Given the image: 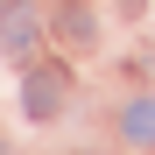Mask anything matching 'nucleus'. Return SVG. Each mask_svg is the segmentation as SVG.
Returning <instances> with one entry per match:
<instances>
[{"mask_svg":"<svg viewBox=\"0 0 155 155\" xmlns=\"http://www.w3.org/2000/svg\"><path fill=\"white\" fill-rule=\"evenodd\" d=\"M21 113L28 120H57L64 113V71H28L21 78Z\"/></svg>","mask_w":155,"mask_h":155,"instance_id":"f257e3e1","label":"nucleus"},{"mask_svg":"<svg viewBox=\"0 0 155 155\" xmlns=\"http://www.w3.org/2000/svg\"><path fill=\"white\" fill-rule=\"evenodd\" d=\"M120 134L134 148H155V99H134V106L120 113Z\"/></svg>","mask_w":155,"mask_h":155,"instance_id":"f03ea898","label":"nucleus"},{"mask_svg":"<svg viewBox=\"0 0 155 155\" xmlns=\"http://www.w3.org/2000/svg\"><path fill=\"white\" fill-rule=\"evenodd\" d=\"M0 42H7V57H28V49H35V21L21 14V7H7V21H0Z\"/></svg>","mask_w":155,"mask_h":155,"instance_id":"7ed1b4c3","label":"nucleus"},{"mask_svg":"<svg viewBox=\"0 0 155 155\" xmlns=\"http://www.w3.org/2000/svg\"><path fill=\"white\" fill-rule=\"evenodd\" d=\"M57 35H71V42H92V7H64Z\"/></svg>","mask_w":155,"mask_h":155,"instance_id":"20e7f679","label":"nucleus"}]
</instances>
